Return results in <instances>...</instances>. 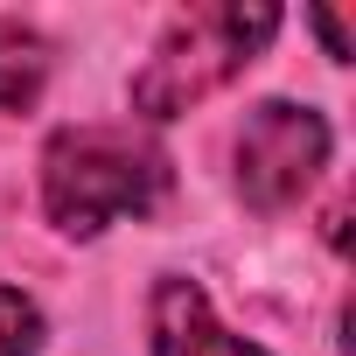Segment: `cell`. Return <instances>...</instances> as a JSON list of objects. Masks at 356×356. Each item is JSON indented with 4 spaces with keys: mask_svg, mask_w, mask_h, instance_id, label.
<instances>
[{
    "mask_svg": "<svg viewBox=\"0 0 356 356\" xmlns=\"http://www.w3.org/2000/svg\"><path fill=\"white\" fill-rule=\"evenodd\" d=\"M154 356H266V349L231 335L210 314V293L196 280H161L154 286Z\"/></svg>",
    "mask_w": 356,
    "mask_h": 356,
    "instance_id": "cell-4",
    "label": "cell"
},
{
    "mask_svg": "<svg viewBox=\"0 0 356 356\" xmlns=\"http://www.w3.org/2000/svg\"><path fill=\"white\" fill-rule=\"evenodd\" d=\"M161 196L168 154L133 126H63L42 154V203L70 238H98L119 217H147Z\"/></svg>",
    "mask_w": 356,
    "mask_h": 356,
    "instance_id": "cell-1",
    "label": "cell"
},
{
    "mask_svg": "<svg viewBox=\"0 0 356 356\" xmlns=\"http://www.w3.org/2000/svg\"><path fill=\"white\" fill-rule=\"evenodd\" d=\"M42 349V314L29 293L0 286V356H35Z\"/></svg>",
    "mask_w": 356,
    "mask_h": 356,
    "instance_id": "cell-6",
    "label": "cell"
},
{
    "mask_svg": "<svg viewBox=\"0 0 356 356\" xmlns=\"http://www.w3.org/2000/svg\"><path fill=\"white\" fill-rule=\"evenodd\" d=\"M280 29V8H238V0H217V8H189L175 15L168 35L154 42L147 70L133 77V112L147 119H175L203 105L210 91H224Z\"/></svg>",
    "mask_w": 356,
    "mask_h": 356,
    "instance_id": "cell-2",
    "label": "cell"
},
{
    "mask_svg": "<svg viewBox=\"0 0 356 356\" xmlns=\"http://www.w3.org/2000/svg\"><path fill=\"white\" fill-rule=\"evenodd\" d=\"M321 35H328V56H349V35H342V15H321Z\"/></svg>",
    "mask_w": 356,
    "mask_h": 356,
    "instance_id": "cell-7",
    "label": "cell"
},
{
    "mask_svg": "<svg viewBox=\"0 0 356 356\" xmlns=\"http://www.w3.org/2000/svg\"><path fill=\"white\" fill-rule=\"evenodd\" d=\"M328 161V126L321 112L307 105H286V98H266L245 133H238V189L252 210H286L307 196V182Z\"/></svg>",
    "mask_w": 356,
    "mask_h": 356,
    "instance_id": "cell-3",
    "label": "cell"
},
{
    "mask_svg": "<svg viewBox=\"0 0 356 356\" xmlns=\"http://www.w3.org/2000/svg\"><path fill=\"white\" fill-rule=\"evenodd\" d=\"M42 77H49V42L22 22H0V112L35 105Z\"/></svg>",
    "mask_w": 356,
    "mask_h": 356,
    "instance_id": "cell-5",
    "label": "cell"
}]
</instances>
